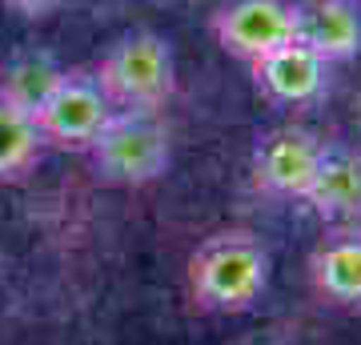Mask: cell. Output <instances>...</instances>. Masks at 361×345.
<instances>
[{
	"mask_svg": "<svg viewBox=\"0 0 361 345\" xmlns=\"http://www.w3.org/2000/svg\"><path fill=\"white\" fill-rule=\"evenodd\" d=\"M310 282L322 301L361 313V225L329 229L310 253Z\"/></svg>",
	"mask_w": 361,
	"mask_h": 345,
	"instance_id": "cell-10",
	"label": "cell"
},
{
	"mask_svg": "<svg viewBox=\"0 0 361 345\" xmlns=\"http://www.w3.org/2000/svg\"><path fill=\"white\" fill-rule=\"evenodd\" d=\"M0 4L13 16H20V20H44V16H52L61 8V0H0Z\"/></svg>",
	"mask_w": 361,
	"mask_h": 345,
	"instance_id": "cell-13",
	"label": "cell"
},
{
	"mask_svg": "<svg viewBox=\"0 0 361 345\" xmlns=\"http://www.w3.org/2000/svg\"><path fill=\"white\" fill-rule=\"evenodd\" d=\"M329 68L334 64H325L317 52L289 40L281 49H273L269 56L249 64V77L265 101L285 104V109H310L329 92Z\"/></svg>",
	"mask_w": 361,
	"mask_h": 345,
	"instance_id": "cell-7",
	"label": "cell"
},
{
	"mask_svg": "<svg viewBox=\"0 0 361 345\" xmlns=\"http://www.w3.org/2000/svg\"><path fill=\"white\" fill-rule=\"evenodd\" d=\"M85 157H89L97 181L121 185V189H141V185L165 177L169 161H173V141L157 113H121L116 109Z\"/></svg>",
	"mask_w": 361,
	"mask_h": 345,
	"instance_id": "cell-3",
	"label": "cell"
},
{
	"mask_svg": "<svg viewBox=\"0 0 361 345\" xmlns=\"http://www.w3.org/2000/svg\"><path fill=\"white\" fill-rule=\"evenodd\" d=\"M65 77V64L44 49H20L0 64V97L37 116Z\"/></svg>",
	"mask_w": 361,
	"mask_h": 345,
	"instance_id": "cell-11",
	"label": "cell"
},
{
	"mask_svg": "<svg viewBox=\"0 0 361 345\" xmlns=\"http://www.w3.org/2000/svg\"><path fill=\"white\" fill-rule=\"evenodd\" d=\"M322 157V137L301 125H277L253 145V185L277 201H305Z\"/></svg>",
	"mask_w": 361,
	"mask_h": 345,
	"instance_id": "cell-6",
	"label": "cell"
},
{
	"mask_svg": "<svg viewBox=\"0 0 361 345\" xmlns=\"http://www.w3.org/2000/svg\"><path fill=\"white\" fill-rule=\"evenodd\" d=\"M113 101L104 97L101 80L92 68H65V77L49 97V104L37 113V128L44 149L65 153H89V145L101 137V128L113 116Z\"/></svg>",
	"mask_w": 361,
	"mask_h": 345,
	"instance_id": "cell-4",
	"label": "cell"
},
{
	"mask_svg": "<svg viewBox=\"0 0 361 345\" xmlns=\"http://www.w3.org/2000/svg\"><path fill=\"white\" fill-rule=\"evenodd\" d=\"M305 205L329 229L361 225V153L345 141H322Z\"/></svg>",
	"mask_w": 361,
	"mask_h": 345,
	"instance_id": "cell-8",
	"label": "cell"
},
{
	"mask_svg": "<svg viewBox=\"0 0 361 345\" xmlns=\"http://www.w3.org/2000/svg\"><path fill=\"white\" fill-rule=\"evenodd\" d=\"M269 249L253 233H213L189 257V297L205 313H249L269 289Z\"/></svg>",
	"mask_w": 361,
	"mask_h": 345,
	"instance_id": "cell-1",
	"label": "cell"
},
{
	"mask_svg": "<svg viewBox=\"0 0 361 345\" xmlns=\"http://www.w3.org/2000/svg\"><path fill=\"white\" fill-rule=\"evenodd\" d=\"M97 80L121 113H157L177 92V56L161 32L133 28L97 61Z\"/></svg>",
	"mask_w": 361,
	"mask_h": 345,
	"instance_id": "cell-2",
	"label": "cell"
},
{
	"mask_svg": "<svg viewBox=\"0 0 361 345\" xmlns=\"http://www.w3.org/2000/svg\"><path fill=\"white\" fill-rule=\"evenodd\" d=\"M209 32L221 52L253 64L293 40V0H225L209 20Z\"/></svg>",
	"mask_w": 361,
	"mask_h": 345,
	"instance_id": "cell-5",
	"label": "cell"
},
{
	"mask_svg": "<svg viewBox=\"0 0 361 345\" xmlns=\"http://www.w3.org/2000/svg\"><path fill=\"white\" fill-rule=\"evenodd\" d=\"M40 153H44V141H40L37 116H28L25 109L0 97V185L25 181L37 169Z\"/></svg>",
	"mask_w": 361,
	"mask_h": 345,
	"instance_id": "cell-12",
	"label": "cell"
},
{
	"mask_svg": "<svg viewBox=\"0 0 361 345\" xmlns=\"http://www.w3.org/2000/svg\"><path fill=\"white\" fill-rule=\"evenodd\" d=\"M293 40L325 64L361 56V0H293Z\"/></svg>",
	"mask_w": 361,
	"mask_h": 345,
	"instance_id": "cell-9",
	"label": "cell"
}]
</instances>
